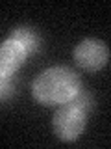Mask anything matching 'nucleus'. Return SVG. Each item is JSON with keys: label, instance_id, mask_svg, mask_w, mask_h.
I'll return each mask as SVG.
<instances>
[{"label": "nucleus", "instance_id": "7ed1b4c3", "mask_svg": "<svg viewBox=\"0 0 111 149\" xmlns=\"http://www.w3.org/2000/svg\"><path fill=\"white\" fill-rule=\"evenodd\" d=\"M74 62L85 71H100L109 62V47L100 39H83L74 47Z\"/></svg>", "mask_w": 111, "mask_h": 149}, {"label": "nucleus", "instance_id": "39448f33", "mask_svg": "<svg viewBox=\"0 0 111 149\" xmlns=\"http://www.w3.org/2000/svg\"><path fill=\"white\" fill-rule=\"evenodd\" d=\"M9 39H17L18 43H21L22 47L26 49L28 54H34L37 49H39V34L34 30V28L30 26H17L13 28L11 32H9Z\"/></svg>", "mask_w": 111, "mask_h": 149}, {"label": "nucleus", "instance_id": "20e7f679", "mask_svg": "<svg viewBox=\"0 0 111 149\" xmlns=\"http://www.w3.org/2000/svg\"><path fill=\"white\" fill-rule=\"evenodd\" d=\"M26 49L18 43L17 39H8L0 45V73L15 74L17 69L24 63L26 60Z\"/></svg>", "mask_w": 111, "mask_h": 149}, {"label": "nucleus", "instance_id": "f03ea898", "mask_svg": "<svg viewBox=\"0 0 111 149\" xmlns=\"http://www.w3.org/2000/svg\"><path fill=\"white\" fill-rule=\"evenodd\" d=\"M85 123L87 114L71 101L59 106L52 119L56 136L63 142H74L76 138H80V134L85 129Z\"/></svg>", "mask_w": 111, "mask_h": 149}, {"label": "nucleus", "instance_id": "423d86ee", "mask_svg": "<svg viewBox=\"0 0 111 149\" xmlns=\"http://www.w3.org/2000/svg\"><path fill=\"white\" fill-rule=\"evenodd\" d=\"M71 102H74V104H76L78 108H82L83 112H85V114L92 108V104H95V101H92V95H91L89 91L82 90V88H80V91H78L76 95L72 97V101H71Z\"/></svg>", "mask_w": 111, "mask_h": 149}, {"label": "nucleus", "instance_id": "f257e3e1", "mask_svg": "<svg viewBox=\"0 0 111 149\" xmlns=\"http://www.w3.org/2000/svg\"><path fill=\"white\" fill-rule=\"evenodd\" d=\"M80 88L82 80L78 73L67 65H54L45 69L32 82L34 99L46 106L65 104L72 101V97L80 91Z\"/></svg>", "mask_w": 111, "mask_h": 149}, {"label": "nucleus", "instance_id": "0eeeda50", "mask_svg": "<svg viewBox=\"0 0 111 149\" xmlns=\"http://www.w3.org/2000/svg\"><path fill=\"white\" fill-rule=\"evenodd\" d=\"M13 88H15V80H13V74L0 73V101H6L8 97L13 93Z\"/></svg>", "mask_w": 111, "mask_h": 149}]
</instances>
